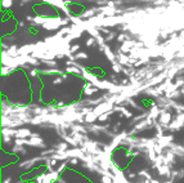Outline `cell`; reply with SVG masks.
<instances>
[]
</instances>
